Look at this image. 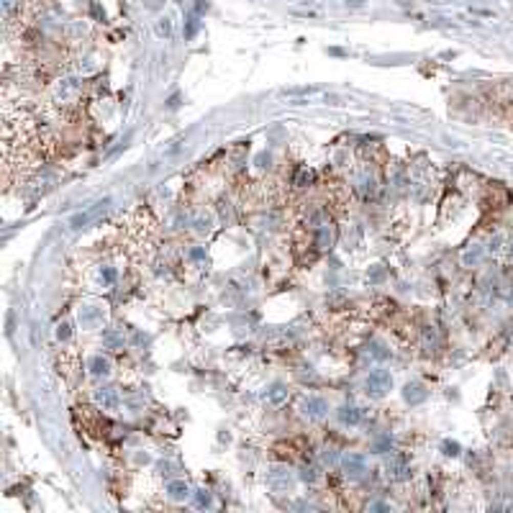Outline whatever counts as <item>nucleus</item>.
I'll return each mask as SVG.
<instances>
[{
	"label": "nucleus",
	"instance_id": "nucleus-1",
	"mask_svg": "<svg viewBox=\"0 0 513 513\" xmlns=\"http://www.w3.org/2000/svg\"><path fill=\"white\" fill-rule=\"evenodd\" d=\"M390 385H393V377H390L388 370H375L367 377V393L375 395V398L385 395V390H390Z\"/></svg>",
	"mask_w": 513,
	"mask_h": 513
},
{
	"label": "nucleus",
	"instance_id": "nucleus-2",
	"mask_svg": "<svg viewBox=\"0 0 513 513\" xmlns=\"http://www.w3.org/2000/svg\"><path fill=\"white\" fill-rule=\"evenodd\" d=\"M93 398H95V403H98L103 411H113V408L118 406V395H116L113 388H98V390L93 393Z\"/></svg>",
	"mask_w": 513,
	"mask_h": 513
},
{
	"label": "nucleus",
	"instance_id": "nucleus-3",
	"mask_svg": "<svg viewBox=\"0 0 513 513\" xmlns=\"http://www.w3.org/2000/svg\"><path fill=\"white\" fill-rule=\"evenodd\" d=\"M326 411H328V403L323 398H308V400H303V416H308V418H323Z\"/></svg>",
	"mask_w": 513,
	"mask_h": 513
},
{
	"label": "nucleus",
	"instance_id": "nucleus-4",
	"mask_svg": "<svg viewBox=\"0 0 513 513\" xmlns=\"http://www.w3.org/2000/svg\"><path fill=\"white\" fill-rule=\"evenodd\" d=\"M344 470H347V475L357 477V475L367 472V459H365L362 454H349V457L344 459Z\"/></svg>",
	"mask_w": 513,
	"mask_h": 513
},
{
	"label": "nucleus",
	"instance_id": "nucleus-5",
	"mask_svg": "<svg viewBox=\"0 0 513 513\" xmlns=\"http://www.w3.org/2000/svg\"><path fill=\"white\" fill-rule=\"evenodd\" d=\"M339 421L344 423V426H357L362 421V413L354 406H344V408H339Z\"/></svg>",
	"mask_w": 513,
	"mask_h": 513
},
{
	"label": "nucleus",
	"instance_id": "nucleus-6",
	"mask_svg": "<svg viewBox=\"0 0 513 513\" xmlns=\"http://www.w3.org/2000/svg\"><path fill=\"white\" fill-rule=\"evenodd\" d=\"M105 206H108V200H103V203H95V206H93L90 211H85V213H77V216L72 218V229H82V226H85V224H87L93 216H98V213H100Z\"/></svg>",
	"mask_w": 513,
	"mask_h": 513
},
{
	"label": "nucleus",
	"instance_id": "nucleus-7",
	"mask_svg": "<svg viewBox=\"0 0 513 513\" xmlns=\"http://www.w3.org/2000/svg\"><path fill=\"white\" fill-rule=\"evenodd\" d=\"M167 493H169V498H188L190 495V487H188V482H183V480H172L167 485Z\"/></svg>",
	"mask_w": 513,
	"mask_h": 513
},
{
	"label": "nucleus",
	"instance_id": "nucleus-8",
	"mask_svg": "<svg viewBox=\"0 0 513 513\" xmlns=\"http://www.w3.org/2000/svg\"><path fill=\"white\" fill-rule=\"evenodd\" d=\"M90 372H93V375H108V372H110V362H108L105 357L98 354V357L90 360Z\"/></svg>",
	"mask_w": 513,
	"mask_h": 513
},
{
	"label": "nucleus",
	"instance_id": "nucleus-9",
	"mask_svg": "<svg viewBox=\"0 0 513 513\" xmlns=\"http://www.w3.org/2000/svg\"><path fill=\"white\" fill-rule=\"evenodd\" d=\"M267 400H272V403L287 400V388H285V385H272V388L267 390Z\"/></svg>",
	"mask_w": 513,
	"mask_h": 513
},
{
	"label": "nucleus",
	"instance_id": "nucleus-10",
	"mask_svg": "<svg viewBox=\"0 0 513 513\" xmlns=\"http://www.w3.org/2000/svg\"><path fill=\"white\" fill-rule=\"evenodd\" d=\"M403 395H406V400H408V403H418V400H423V398H426V393H423V388H421V385H408Z\"/></svg>",
	"mask_w": 513,
	"mask_h": 513
},
{
	"label": "nucleus",
	"instance_id": "nucleus-11",
	"mask_svg": "<svg viewBox=\"0 0 513 513\" xmlns=\"http://www.w3.org/2000/svg\"><path fill=\"white\" fill-rule=\"evenodd\" d=\"M103 341H105V344H108L110 349H116V347H121V344H123V339H121L116 331H110V328H108V331H103Z\"/></svg>",
	"mask_w": 513,
	"mask_h": 513
},
{
	"label": "nucleus",
	"instance_id": "nucleus-12",
	"mask_svg": "<svg viewBox=\"0 0 513 513\" xmlns=\"http://www.w3.org/2000/svg\"><path fill=\"white\" fill-rule=\"evenodd\" d=\"M313 177H316V175L310 172V169H300V172L295 175V185H298V188H305V185L313 183Z\"/></svg>",
	"mask_w": 513,
	"mask_h": 513
},
{
	"label": "nucleus",
	"instance_id": "nucleus-13",
	"mask_svg": "<svg viewBox=\"0 0 513 513\" xmlns=\"http://www.w3.org/2000/svg\"><path fill=\"white\" fill-rule=\"evenodd\" d=\"M195 505H198V508L211 505V495H208V490H198V493H195Z\"/></svg>",
	"mask_w": 513,
	"mask_h": 513
},
{
	"label": "nucleus",
	"instance_id": "nucleus-14",
	"mask_svg": "<svg viewBox=\"0 0 513 513\" xmlns=\"http://www.w3.org/2000/svg\"><path fill=\"white\" fill-rule=\"evenodd\" d=\"M390 447H393L390 436H383V439H377V441H375V452H380V454H385Z\"/></svg>",
	"mask_w": 513,
	"mask_h": 513
},
{
	"label": "nucleus",
	"instance_id": "nucleus-15",
	"mask_svg": "<svg viewBox=\"0 0 513 513\" xmlns=\"http://www.w3.org/2000/svg\"><path fill=\"white\" fill-rule=\"evenodd\" d=\"M195 229L203 234V231H211V218H198L195 221Z\"/></svg>",
	"mask_w": 513,
	"mask_h": 513
},
{
	"label": "nucleus",
	"instance_id": "nucleus-16",
	"mask_svg": "<svg viewBox=\"0 0 513 513\" xmlns=\"http://www.w3.org/2000/svg\"><path fill=\"white\" fill-rule=\"evenodd\" d=\"M103 280H105V282H113V280H116V270L105 267V270H103Z\"/></svg>",
	"mask_w": 513,
	"mask_h": 513
},
{
	"label": "nucleus",
	"instance_id": "nucleus-17",
	"mask_svg": "<svg viewBox=\"0 0 513 513\" xmlns=\"http://www.w3.org/2000/svg\"><path fill=\"white\" fill-rule=\"evenodd\" d=\"M190 257H193V259H203V257H206V252H203V249H193V252H190Z\"/></svg>",
	"mask_w": 513,
	"mask_h": 513
},
{
	"label": "nucleus",
	"instance_id": "nucleus-18",
	"mask_svg": "<svg viewBox=\"0 0 513 513\" xmlns=\"http://www.w3.org/2000/svg\"><path fill=\"white\" fill-rule=\"evenodd\" d=\"M57 333H59V339H67V336H70V326H59Z\"/></svg>",
	"mask_w": 513,
	"mask_h": 513
},
{
	"label": "nucleus",
	"instance_id": "nucleus-19",
	"mask_svg": "<svg viewBox=\"0 0 513 513\" xmlns=\"http://www.w3.org/2000/svg\"><path fill=\"white\" fill-rule=\"evenodd\" d=\"M300 477H303V480H310V482H313V480H316V475H313V470H303V475H300Z\"/></svg>",
	"mask_w": 513,
	"mask_h": 513
},
{
	"label": "nucleus",
	"instance_id": "nucleus-20",
	"mask_svg": "<svg viewBox=\"0 0 513 513\" xmlns=\"http://www.w3.org/2000/svg\"><path fill=\"white\" fill-rule=\"evenodd\" d=\"M444 449H447V454H457L459 447H457V444H444Z\"/></svg>",
	"mask_w": 513,
	"mask_h": 513
}]
</instances>
